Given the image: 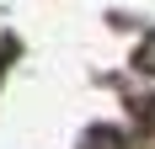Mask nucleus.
Instances as JSON below:
<instances>
[{
  "label": "nucleus",
  "mask_w": 155,
  "mask_h": 149,
  "mask_svg": "<svg viewBox=\"0 0 155 149\" xmlns=\"http://www.w3.org/2000/svg\"><path fill=\"white\" fill-rule=\"evenodd\" d=\"M80 149H123V138L112 133V128H96V133H86V144Z\"/></svg>",
  "instance_id": "nucleus-1"
},
{
  "label": "nucleus",
  "mask_w": 155,
  "mask_h": 149,
  "mask_svg": "<svg viewBox=\"0 0 155 149\" xmlns=\"http://www.w3.org/2000/svg\"><path fill=\"white\" fill-rule=\"evenodd\" d=\"M134 64H139L144 74H155V32H150V37L139 43V53H134Z\"/></svg>",
  "instance_id": "nucleus-2"
}]
</instances>
